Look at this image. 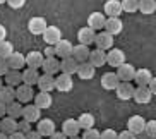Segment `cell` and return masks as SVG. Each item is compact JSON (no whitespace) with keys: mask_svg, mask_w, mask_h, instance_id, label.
Wrapping results in <instances>:
<instances>
[{"mask_svg":"<svg viewBox=\"0 0 156 139\" xmlns=\"http://www.w3.org/2000/svg\"><path fill=\"white\" fill-rule=\"evenodd\" d=\"M115 36H112L110 33H106L105 29H101L100 33H96V36H94V45H96V48H100V50H110L112 46H113V40Z\"/></svg>","mask_w":156,"mask_h":139,"instance_id":"cell-1","label":"cell"},{"mask_svg":"<svg viewBox=\"0 0 156 139\" xmlns=\"http://www.w3.org/2000/svg\"><path fill=\"white\" fill-rule=\"evenodd\" d=\"M33 96H34V91H33V86L26 83H21L16 86V100L21 103H29L33 102Z\"/></svg>","mask_w":156,"mask_h":139,"instance_id":"cell-2","label":"cell"},{"mask_svg":"<svg viewBox=\"0 0 156 139\" xmlns=\"http://www.w3.org/2000/svg\"><path fill=\"white\" fill-rule=\"evenodd\" d=\"M76 74L83 79V81H89V79H93V77H94V74H96V67H94V65H93L89 60L79 62Z\"/></svg>","mask_w":156,"mask_h":139,"instance_id":"cell-3","label":"cell"},{"mask_svg":"<svg viewBox=\"0 0 156 139\" xmlns=\"http://www.w3.org/2000/svg\"><path fill=\"white\" fill-rule=\"evenodd\" d=\"M72 88H74V79L70 74L60 72L58 77H55V89L58 93H69L72 91Z\"/></svg>","mask_w":156,"mask_h":139,"instance_id":"cell-4","label":"cell"},{"mask_svg":"<svg viewBox=\"0 0 156 139\" xmlns=\"http://www.w3.org/2000/svg\"><path fill=\"white\" fill-rule=\"evenodd\" d=\"M124 62H125L124 50L113 48V46H112L110 50H106V64L110 65V67H119V65L124 64Z\"/></svg>","mask_w":156,"mask_h":139,"instance_id":"cell-5","label":"cell"},{"mask_svg":"<svg viewBox=\"0 0 156 139\" xmlns=\"http://www.w3.org/2000/svg\"><path fill=\"white\" fill-rule=\"evenodd\" d=\"M115 93H117V98L122 100V102H129L132 98L134 93V84L130 81H120L119 86L115 88Z\"/></svg>","mask_w":156,"mask_h":139,"instance_id":"cell-6","label":"cell"},{"mask_svg":"<svg viewBox=\"0 0 156 139\" xmlns=\"http://www.w3.org/2000/svg\"><path fill=\"white\" fill-rule=\"evenodd\" d=\"M132 98L136 100V103H139V105H147V103H151V100H153V93L147 89V86H137V88H134Z\"/></svg>","mask_w":156,"mask_h":139,"instance_id":"cell-7","label":"cell"},{"mask_svg":"<svg viewBox=\"0 0 156 139\" xmlns=\"http://www.w3.org/2000/svg\"><path fill=\"white\" fill-rule=\"evenodd\" d=\"M103 29H105L106 33H110L112 36H117V34H120L122 29H124V23H122L120 17H106Z\"/></svg>","mask_w":156,"mask_h":139,"instance_id":"cell-8","label":"cell"},{"mask_svg":"<svg viewBox=\"0 0 156 139\" xmlns=\"http://www.w3.org/2000/svg\"><path fill=\"white\" fill-rule=\"evenodd\" d=\"M103 14L106 17H120V14H122L120 0H106L103 5Z\"/></svg>","mask_w":156,"mask_h":139,"instance_id":"cell-9","label":"cell"},{"mask_svg":"<svg viewBox=\"0 0 156 139\" xmlns=\"http://www.w3.org/2000/svg\"><path fill=\"white\" fill-rule=\"evenodd\" d=\"M41 36H43L46 45H55L60 38H62V31L57 26H46L45 31L41 33Z\"/></svg>","mask_w":156,"mask_h":139,"instance_id":"cell-10","label":"cell"},{"mask_svg":"<svg viewBox=\"0 0 156 139\" xmlns=\"http://www.w3.org/2000/svg\"><path fill=\"white\" fill-rule=\"evenodd\" d=\"M36 130L40 132L41 137H50L51 132L55 130V122L51 119H40L36 122Z\"/></svg>","mask_w":156,"mask_h":139,"instance_id":"cell-11","label":"cell"},{"mask_svg":"<svg viewBox=\"0 0 156 139\" xmlns=\"http://www.w3.org/2000/svg\"><path fill=\"white\" fill-rule=\"evenodd\" d=\"M119 83H120V79L117 76V72H105L101 76V88L106 89V91H115Z\"/></svg>","mask_w":156,"mask_h":139,"instance_id":"cell-12","label":"cell"},{"mask_svg":"<svg viewBox=\"0 0 156 139\" xmlns=\"http://www.w3.org/2000/svg\"><path fill=\"white\" fill-rule=\"evenodd\" d=\"M36 86L40 88V91H46V93H51V91H55V77L51 74H43L38 77L36 81Z\"/></svg>","mask_w":156,"mask_h":139,"instance_id":"cell-13","label":"cell"},{"mask_svg":"<svg viewBox=\"0 0 156 139\" xmlns=\"http://www.w3.org/2000/svg\"><path fill=\"white\" fill-rule=\"evenodd\" d=\"M23 119H26V120L31 122V124L38 122L40 119H41V108H38L34 103L23 107Z\"/></svg>","mask_w":156,"mask_h":139,"instance_id":"cell-14","label":"cell"},{"mask_svg":"<svg viewBox=\"0 0 156 139\" xmlns=\"http://www.w3.org/2000/svg\"><path fill=\"white\" fill-rule=\"evenodd\" d=\"M33 102H34V105H36L38 108L46 110V108H50V107H51V103H53V98H51L50 93L40 91L38 94L34 93V96H33Z\"/></svg>","mask_w":156,"mask_h":139,"instance_id":"cell-15","label":"cell"},{"mask_svg":"<svg viewBox=\"0 0 156 139\" xmlns=\"http://www.w3.org/2000/svg\"><path fill=\"white\" fill-rule=\"evenodd\" d=\"M53 46H55V55L60 57V59H65V57L72 55V46L74 45L69 41V40H62V38H60Z\"/></svg>","mask_w":156,"mask_h":139,"instance_id":"cell-16","label":"cell"},{"mask_svg":"<svg viewBox=\"0 0 156 139\" xmlns=\"http://www.w3.org/2000/svg\"><path fill=\"white\" fill-rule=\"evenodd\" d=\"M48 26L46 24V19L45 17H40V16H36V17H31L28 23V29L31 34H41L43 31H45V28Z\"/></svg>","mask_w":156,"mask_h":139,"instance_id":"cell-17","label":"cell"},{"mask_svg":"<svg viewBox=\"0 0 156 139\" xmlns=\"http://www.w3.org/2000/svg\"><path fill=\"white\" fill-rule=\"evenodd\" d=\"M144 124H146V120H144V117L142 115H132L130 119H129L127 122V129L132 132V134H142V130H144Z\"/></svg>","mask_w":156,"mask_h":139,"instance_id":"cell-18","label":"cell"},{"mask_svg":"<svg viewBox=\"0 0 156 139\" xmlns=\"http://www.w3.org/2000/svg\"><path fill=\"white\" fill-rule=\"evenodd\" d=\"M62 132L67 137H76V136H79L81 127L77 124V119H67V120H64V124H62Z\"/></svg>","mask_w":156,"mask_h":139,"instance_id":"cell-19","label":"cell"},{"mask_svg":"<svg viewBox=\"0 0 156 139\" xmlns=\"http://www.w3.org/2000/svg\"><path fill=\"white\" fill-rule=\"evenodd\" d=\"M105 19L106 16L103 12H91L89 17H87V26L91 29H94V31H101L103 26H105Z\"/></svg>","mask_w":156,"mask_h":139,"instance_id":"cell-20","label":"cell"},{"mask_svg":"<svg viewBox=\"0 0 156 139\" xmlns=\"http://www.w3.org/2000/svg\"><path fill=\"white\" fill-rule=\"evenodd\" d=\"M41 69L45 70L46 74L55 76L57 72H60V60L57 57H45L41 64Z\"/></svg>","mask_w":156,"mask_h":139,"instance_id":"cell-21","label":"cell"},{"mask_svg":"<svg viewBox=\"0 0 156 139\" xmlns=\"http://www.w3.org/2000/svg\"><path fill=\"white\" fill-rule=\"evenodd\" d=\"M94 36H96V31L94 29H91L89 26H84V28H81L77 31V40L79 43H83V45H93V41H94Z\"/></svg>","mask_w":156,"mask_h":139,"instance_id":"cell-22","label":"cell"},{"mask_svg":"<svg viewBox=\"0 0 156 139\" xmlns=\"http://www.w3.org/2000/svg\"><path fill=\"white\" fill-rule=\"evenodd\" d=\"M43 53L41 52H36V50H33L29 52L28 55H24V60H26V67H33V69H40L43 64Z\"/></svg>","mask_w":156,"mask_h":139,"instance_id":"cell-23","label":"cell"},{"mask_svg":"<svg viewBox=\"0 0 156 139\" xmlns=\"http://www.w3.org/2000/svg\"><path fill=\"white\" fill-rule=\"evenodd\" d=\"M7 65H9V69H14V70H21L26 67V60H24V55L23 53H16V52H12L7 59Z\"/></svg>","mask_w":156,"mask_h":139,"instance_id":"cell-24","label":"cell"},{"mask_svg":"<svg viewBox=\"0 0 156 139\" xmlns=\"http://www.w3.org/2000/svg\"><path fill=\"white\" fill-rule=\"evenodd\" d=\"M134 72H136V67L132 64H127V62H124L117 67V76H119L120 81H132Z\"/></svg>","mask_w":156,"mask_h":139,"instance_id":"cell-25","label":"cell"},{"mask_svg":"<svg viewBox=\"0 0 156 139\" xmlns=\"http://www.w3.org/2000/svg\"><path fill=\"white\" fill-rule=\"evenodd\" d=\"M77 64L79 62L74 59L72 55L70 57H65L60 60V72H64V74H76V70H77Z\"/></svg>","mask_w":156,"mask_h":139,"instance_id":"cell-26","label":"cell"},{"mask_svg":"<svg viewBox=\"0 0 156 139\" xmlns=\"http://www.w3.org/2000/svg\"><path fill=\"white\" fill-rule=\"evenodd\" d=\"M38 77H40V74H38V69H33V67L21 69V79H23V83L29 84V86H36Z\"/></svg>","mask_w":156,"mask_h":139,"instance_id":"cell-27","label":"cell"},{"mask_svg":"<svg viewBox=\"0 0 156 139\" xmlns=\"http://www.w3.org/2000/svg\"><path fill=\"white\" fill-rule=\"evenodd\" d=\"M87 60L91 62L94 67H103V65L106 64V52H105V50H100V48H96V50L89 52V57H87Z\"/></svg>","mask_w":156,"mask_h":139,"instance_id":"cell-28","label":"cell"},{"mask_svg":"<svg viewBox=\"0 0 156 139\" xmlns=\"http://www.w3.org/2000/svg\"><path fill=\"white\" fill-rule=\"evenodd\" d=\"M5 115L12 117V119H21L23 117V103L14 100L5 105Z\"/></svg>","mask_w":156,"mask_h":139,"instance_id":"cell-29","label":"cell"},{"mask_svg":"<svg viewBox=\"0 0 156 139\" xmlns=\"http://www.w3.org/2000/svg\"><path fill=\"white\" fill-rule=\"evenodd\" d=\"M0 130H4L5 134L9 136L10 132L17 130V119H12L9 115H4L0 119Z\"/></svg>","mask_w":156,"mask_h":139,"instance_id":"cell-30","label":"cell"},{"mask_svg":"<svg viewBox=\"0 0 156 139\" xmlns=\"http://www.w3.org/2000/svg\"><path fill=\"white\" fill-rule=\"evenodd\" d=\"M89 52H91V50H89V46H87V45H83V43H79V45L72 46V57H74L77 62L87 60Z\"/></svg>","mask_w":156,"mask_h":139,"instance_id":"cell-31","label":"cell"},{"mask_svg":"<svg viewBox=\"0 0 156 139\" xmlns=\"http://www.w3.org/2000/svg\"><path fill=\"white\" fill-rule=\"evenodd\" d=\"M151 77H153V74H151V70L149 69H136L132 81H136L137 86H146L147 81H149Z\"/></svg>","mask_w":156,"mask_h":139,"instance_id":"cell-32","label":"cell"},{"mask_svg":"<svg viewBox=\"0 0 156 139\" xmlns=\"http://www.w3.org/2000/svg\"><path fill=\"white\" fill-rule=\"evenodd\" d=\"M16 100V88L14 86H9V84H2V88H0V102L2 103H10Z\"/></svg>","mask_w":156,"mask_h":139,"instance_id":"cell-33","label":"cell"},{"mask_svg":"<svg viewBox=\"0 0 156 139\" xmlns=\"http://www.w3.org/2000/svg\"><path fill=\"white\" fill-rule=\"evenodd\" d=\"M77 124L81 129H89V127H94V124H96V119H94V115L93 113H89V112H84V113H81L77 119Z\"/></svg>","mask_w":156,"mask_h":139,"instance_id":"cell-34","label":"cell"},{"mask_svg":"<svg viewBox=\"0 0 156 139\" xmlns=\"http://www.w3.org/2000/svg\"><path fill=\"white\" fill-rule=\"evenodd\" d=\"M5 77V84H9V86H17V84L23 83V79H21V70H14V69H9L7 72L4 74Z\"/></svg>","mask_w":156,"mask_h":139,"instance_id":"cell-35","label":"cell"},{"mask_svg":"<svg viewBox=\"0 0 156 139\" xmlns=\"http://www.w3.org/2000/svg\"><path fill=\"white\" fill-rule=\"evenodd\" d=\"M137 10L146 16H151L156 12V0H139Z\"/></svg>","mask_w":156,"mask_h":139,"instance_id":"cell-36","label":"cell"},{"mask_svg":"<svg viewBox=\"0 0 156 139\" xmlns=\"http://www.w3.org/2000/svg\"><path fill=\"white\" fill-rule=\"evenodd\" d=\"M120 5H122V12L134 14V12H137L139 0H120Z\"/></svg>","mask_w":156,"mask_h":139,"instance_id":"cell-37","label":"cell"},{"mask_svg":"<svg viewBox=\"0 0 156 139\" xmlns=\"http://www.w3.org/2000/svg\"><path fill=\"white\" fill-rule=\"evenodd\" d=\"M12 52H14V45L10 41H7V40H2L0 41V57L2 59H7Z\"/></svg>","mask_w":156,"mask_h":139,"instance_id":"cell-38","label":"cell"},{"mask_svg":"<svg viewBox=\"0 0 156 139\" xmlns=\"http://www.w3.org/2000/svg\"><path fill=\"white\" fill-rule=\"evenodd\" d=\"M142 132H144L149 139H154L156 137V120H146Z\"/></svg>","mask_w":156,"mask_h":139,"instance_id":"cell-39","label":"cell"},{"mask_svg":"<svg viewBox=\"0 0 156 139\" xmlns=\"http://www.w3.org/2000/svg\"><path fill=\"white\" fill-rule=\"evenodd\" d=\"M83 139H100V130L96 129V127H89V129H84L83 136H81Z\"/></svg>","mask_w":156,"mask_h":139,"instance_id":"cell-40","label":"cell"},{"mask_svg":"<svg viewBox=\"0 0 156 139\" xmlns=\"http://www.w3.org/2000/svg\"><path fill=\"white\" fill-rule=\"evenodd\" d=\"M17 130H21V132H24V134H26V132H28L29 129H33V124L31 122H28L26 120V119H23V117H21V119H17Z\"/></svg>","mask_w":156,"mask_h":139,"instance_id":"cell-41","label":"cell"},{"mask_svg":"<svg viewBox=\"0 0 156 139\" xmlns=\"http://www.w3.org/2000/svg\"><path fill=\"white\" fill-rule=\"evenodd\" d=\"M117 137V132L113 129H105L103 132H100V139H115Z\"/></svg>","mask_w":156,"mask_h":139,"instance_id":"cell-42","label":"cell"},{"mask_svg":"<svg viewBox=\"0 0 156 139\" xmlns=\"http://www.w3.org/2000/svg\"><path fill=\"white\" fill-rule=\"evenodd\" d=\"M7 4H9L10 9H21V7H24V4H26V0H5Z\"/></svg>","mask_w":156,"mask_h":139,"instance_id":"cell-43","label":"cell"},{"mask_svg":"<svg viewBox=\"0 0 156 139\" xmlns=\"http://www.w3.org/2000/svg\"><path fill=\"white\" fill-rule=\"evenodd\" d=\"M24 139H41V136H40V132H38V130L29 129L28 132L24 134Z\"/></svg>","mask_w":156,"mask_h":139,"instance_id":"cell-44","label":"cell"},{"mask_svg":"<svg viewBox=\"0 0 156 139\" xmlns=\"http://www.w3.org/2000/svg\"><path fill=\"white\" fill-rule=\"evenodd\" d=\"M117 137H119V139H134V137H136V134H132L129 129H125V130H122L120 134H117Z\"/></svg>","mask_w":156,"mask_h":139,"instance_id":"cell-45","label":"cell"},{"mask_svg":"<svg viewBox=\"0 0 156 139\" xmlns=\"http://www.w3.org/2000/svg\"><path fill=\"white\" fill-rule=\"evenodd\" d=\"M9 70V65H7V60L0 57V77H4V74Z\"/></svg>","mask_w":156,"mask_h":139,"instance_id":"cell-46","label":"cell"},{"mask_svg":"<svg viewBox=\"0 0 156 139\" xmlns=\"http://www.w3.org/2000/svg\"><path fill=\"white\" fill-rule=\"evenodd\" d=\"M43 57H57L55 55V46L53 45H48L45 48V52H43Z\"/></svg>","mask_w":156,"mask_h":139,"instance_id":"cell-47","label":"cell"},{"mask_svg":"<svg viewBox=\"0 0 156 139\" xmlns=\"http://www.w3.org/2000/svg\"><path fill=\"white\" fill-rule=\"evenodd\" d=\"M7 137H10V139H24V132H21V130H14V132H10Z\"/></svg>","mask_w":156,"mask_h":139,"instance_id":"cell-48","label":"cell"},{"mask_svg":"<svg viewBox=\"0 0 156 139\" xmlns=\"http://www.w3.org/2000/svg\"><path fill=\"white\" fill-rule=\"evenodd\" d=\"M5 38H7V29H5V26H2V24H0V41H2V40H5Z\"/></svg>","mask_w":156,"mask_h":139,"instance_id":"cell-49","label":"cell"},{"mask_svg":"<svg viewBox=\"0 0 156 139\" xmlns=\"http://www.w3.org/2000/svg\"><path fill=\"white\" fill-rule=\"evenodd\" d=\"M5 115V103H2L0 102V119Z\"/></svg>","mask_w":156,"mask_h":139,"instance_id":"cell-50","label":"cell"},{"mask_svg":"<svg viewBox=\"0 0 156 139\" xmlns=\"http://www.w3.org/2000/svg\"><path fill=\"white\" fill-rule=\"evenodd\" d=\"M2 84H4V79L0 77V88H2Z\"/></svg>","mask_w":156,"mask_h":139,"instance_id":"cell-51","label":"cell"},{"mask_svg":"<svg viewBox=\"0 0 156 139\" xmlns=\"http://www.w3.org/2000/svg\"><path fill=\"white\" fill-rule=\"evenodd\" d=\"M2 4H5V0H0V5H2Z\"/></svg>","mask_w":156,"mask_h":139,"instance_id":"cell-52","label":"cell"}]
</instances>
